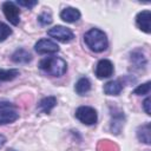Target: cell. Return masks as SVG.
Instances as JSON below:
<instances>
[{
    "mask_svg": "<svg viewBox=\"0 0 151 151\" xmlns=\"http://www.w3.org/2000/svg\"><path fill=\"white\" fill-rule=\"evenodd\" d=\"M84 41H85L86 46L96 53H100V52L105 51L109 46L106 34L99 28L88 29L84 35Z\"/></svg>",
    "mask_w": 151,
    "mask_h": 151,
    "instance_id": "obj_1",
    "label": "cell"
},
{
    "mask_svg": "<svg viewBox=\"0 0 151 151\" xmlns=\"http://www.w3.org/2000/svg\"><path fill=\"white\" fill-rule=\"evenodd\" d=\"M39 68L51 77H61L67 71V64L59 57H48L39 61Z\"/></svg>",
    "mask_w": 151,
    "mask_h": 151,
    "instance_id": "obj_2",
    "label": "cell"
},
{
    "mask_svg": "<svg viewBox=\"0 0 151 151\" xmlns=\"http://www.w3.org/2000/svg\"><path fill=\"white\" fill-rule=\"evenodd\" d=\"M19 118L15 106L9 101H0V125L11 124Z\"/></svg>",
    "mask_w": 151,
    "mask_h": 151,
    "instance_id": "obj_3",
    "label": "cell"
},
{
    "mask_svg": "<svg viewBox=\"0 0 151 151\" xmlns=\"http://www.w3.org/2000/svg\"><path fill=\"white\" fill-rule=\"evenodd\" d=\"M76 118L85 125H94L98 120L97 111L91 106H79L74 113Z\"/></svg>",
    "mask_w": 151,
    "mask_h": 151,
    "instance_id": "obj_4",
    "label": "cell"
},
{
    "mask_svg": "<svg viewBox=\"0 0 151 151\" xmlns=\"http://www.w3.org/2000/svg\"><path fill=\"white\" fill-rule=\"evenodd\" d=\"M47 34H48L51 38H53V39H55V40H58V41L65 42V44H66V42H71V41L74 39L73 32H72L70 28H67V27H65V26H61V25H57V26L50 28V29L47 31Z\"/></svg>",
    "mask_w": 151,
    "mask_h": 151,
    "instance_id": "obj_5",
    "label": "cell"
},
{
    "mask_svg": "<svg viewBox=\"0 0 151 151\" xmlns=\"http://www.w3.org/2000/svg\"><path fill=\"white\" fill-rule=\"evenodd\" d=\"M2 12L6 19L14 26H17L20 21V9L18 8L17 4L13 1H5L2 4Z\"/></svg>",
    "mask_w": 151,
    "mask_h": 151,
    "instance_id": "obj_6",
    "label": "cell"
},
{
    "mask_svg": "<svg viewBox=\"0 0 151 151\" xmlns=\"http://www.w3.org/2000/svg\"><path fill=\"white\" fill-rule=\"evenodd\" d=\"M34 50L39 54H53L59 52V46L50 39H40L35 42Z\"/></svg>",
    "mask_w": 151,
    "mask_h": 151,
    "instance_id": "obj_7",
    "label": "cell"
},
{
    "mask_svg": "<svg viewBox=\"0 0 151 151\" xmlns=\"http://www.w3.org/2000/svg\"><path fill=\"white\" fill-rule=\"evenodd\" d=\"M113 71H114L113 64L107 59H101L97 63L94 73L98 79H105V78L111 77L113 74Z\"/></svg>",
    "mask_w": 151,
    "mask_h": 151,
    "instance_id": "obj_8",
    "label": "cell"
},
{
    "mask_svg": "<svg viewBox=\"0 0 151 151\" xmlns=\"http://www.w3.org/2000/svg\"><path fill=\"white\" fill-rule=\"evenodd\" d=\"M136 25L139 29L149 34L151 32V12L149 9L139 12L136 17Z\"/></svg>",
    "mask_w": 151,
    "mask_h": 151,
    "instance_id": "obj_9",
    "label": "cell"
},
{
    "mask_svg": "<svg viewBox=\"0 0 151 151\" xmlns=\"http://www.w3.org/2000/svg\"><path fill=\"white\" fill-rule=\"evenodd\" d=\"M80 15H81L80 12L77 8H73V7H66L60 12V18L65 22H68V24L78 21L80 19Z\"/></svg>",
    "mask_w": 151,
    "mask_h": 151,
    "instance_id": "obj_10",
    "label": "cell"
},
{
    "mask_svg": "<svg viewBox=\"0 0 151 151\" xmlns=\"http://www.w3.org/2000/svg\"><path fill=\"white\" fill-rule=\"evenodd\" d=\"M11 59L15 64H27L32 60V54L25 48H18L13 52Z\"/></svg>",
    "mask_w": 151,
    "mask_h": 151,
    "instance_id": "obj_11",
    "label": "cell"
},
{
    "mask_svg": "<svg viewBox=\"0 0 151 151\" xmlns=\"http://www.w3.org/2000/svg\"><path fill=\"white\" fill-rule=\"evenodd\" d=\"M103 91L107 96H118L123 91V83L120 80H110L104 85Z\"/></svg>",
    "mask_w": 151,
    "mask_h": 151,
    "instance_id": "obj_12",
    "label": "cell"
},
{
    "mask_svg": "<svg viewBox=\"0 0 151 151\" xmlns=\"http://www.w3.org/2000/svg\"><path fill=\"white\" fill-rule=\"evenodd\" d=\"M57 105V98L53 97V96H48V97H45L42 98L39 104H38V109L39 111H41L42 113H50L53 107Z\"/></svg>",
    "mask_w": 151,
    "mask_h": 151,
    "instance_id": "obj_13",
    "label": "cell"
},
{
    "mask_svg": "<svg viewBox=\"0 0 151 151\" xmlns=\"http://www.w3.org/2000/svg\"><path fill=\"white\" fill-rule=\"evenodd\" d=\"M150 132H151L150 123H145L137 129V138L145 144H150V142H151V133Z\"/></svg>",
    "mask_w": 151,
    "mask_h": 151,
    "instance_id": "obj_14",
    "label": "cell"
},
{
    "mask_svg": "<svg viewBox=\"0 0 151 151\" xmlns=\"http://www.w3.org/2000/svg\"><path fill=\"white\" fill-rule=\"evenodd\" d=\"M90 90H91V81H90L86 77H83V78L78 79V81H77L76 85H74V91H76L79 96L86 94Z\"/></svg>",
    "mask_w": 151,
    "mask_h": 151,
    "instance_id": "obj_15",
    "label": "cell"
},
{
    "mask_svg": "<svg viewBox=\"0 0 151 151\" xmlns=\"http://www.w3.org/2000/svg\"><path fill=\"white\" fill-rule=\"evenodd\" d=\"M18 76H19V70L17 68H9V70L0 68V81H9L15 79Z\"/></svg>",
    "mask_w": 151,
    "mask_h": 151,
    "instance_id": "obj_16",
    "label": "cell"
},
{
    "mask_svg": "<svg viewBox=\"0 0 151 151\" xmlns=\"http://www.w3.org/2000/svg\"><path fill=\"white\" fill-rule=\"evenodd\" d=\"M131 61L136 67H144L146 65V59L144 57V54H142V52L139 51H134L131 53Z\"/></svg>",
    "mask_w": 151,
    "mask_h": 151,
    "instance_id": "obj_17",
    "label": "cell"
},
{
    "mask_svg": "<svg viewBox=\"0 0 151 151\" xmlns=\"http://www.w3.org/2000/svg\"><path fill=\"white\" fill-rule=\"evenodd\" d=\"M11 34H12V29L9 28V26L7 24L0 21V42L5 41Z\"/></svg>",
    "mask_w": 151,
    "mask_h": 151,
    "instance_id": "obj_18",
    "label": "cell"
},
{
    "mask_svg": "<svg viewBox=\"0 0 151 151\" xmlns=\"http://www.w3.org/2000/svg\"><path fill=\"white\" fill-rule=\"evenodd\" d=\"M149 92H150V81H146V83L137 86L132 91V93L133 94H137V96H144V94H147Z\"/></svg>",
    "mask_w": 151,
    "mask_h": 151,
    "instance_id": "obj_19",
    "label": "cell"
},
{
    "mask_svg": "<svg viewBox=\"0 0 151 151\" xmlns=\"http://www.w3.org/2000/svg\"><path fill=\"white\" fill-rule=\"evenodd\" d=\"M52 15L50 14V13H47V12H42L41 14H39V17H38V21H39V24L41 25V26H47V25H50L51 22H52Z\"/></svg>",
    "mask_w": 151,
    "mask_h": 151,
    "instance_id": "obj_20",
    "label": "cell"
},
{
    "mask_svg": "<svg viewBox=\"0 0 151 151\" xmlns=\"http://www.w3.org/2000/svg\"><path fill=\"white\" fill-rule=\"evenodd\" d=\"M15 4H17V5H19V6H24V7H27V8H33V7H34V6L38 4V1H37V0H32V1L18 0Z\"/></svg>",
    "mask_w": 151,
    "mask_h": 151,
    "instance_id": "obj_21",
    "label": "cell"
},
{
    "mask_svg": "<svg viewBox=\"0 0 151 151\" xmlns=\"http://www.w3.org/2000/svg\"><path fill=\"white\" fill-rule=\"evenodd\" d=\"M143 107H144L145 113L150 116L151 113H150V98H149V97H146V98H145V100L143 101Z\"/></svg>",
    "mask_w": 151,
    "mask_h": 151,
    "instance_id": "obj_22",
    "label": "cell"
},
{
    "mask_svg": "<svg viewBox=\"0 0 151 151\" xmlns=\"http://www.w3.org/2000/svg\"><path fill=\"white\" fill-rule=\"evenodd\" d=\"M5 143H6V137L0 134V147H2L5 145Z\"/></svg>",
    "mask_w": 151,
    "mask_h": 151,
    "instance_id": "obj_23",
    "label": "cell"
},
{
    "mask_svg": "<svg viewBox=\"0 0 151 151\" xmlns=\"http://www.w3.org/2000/svg\"><path fill=\"white\" fill-rule=\"evenodd\" d=\"M8 151H15V150H8Z\"/></svg>",
    "mask_w": 151,
    "mask_h": 151,
    "instance_id": "obj_24",
    "label": "cell"
}]
</instances>
